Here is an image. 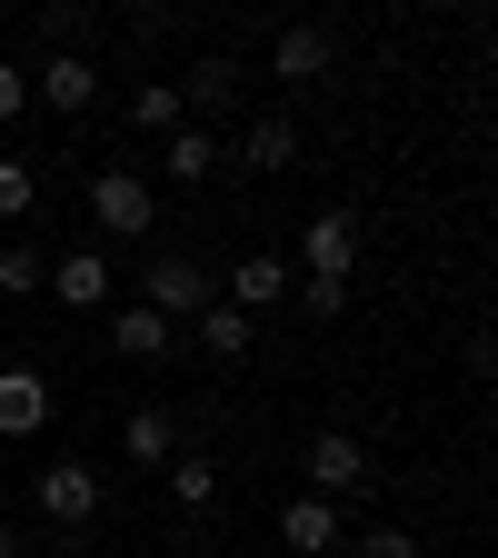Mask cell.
Here are the masks:
<instances>
[{
	"mask_svg": "<svg viewBox=\"0 0 498 558\" xmlns=\"http://www.w3.org/2000/svg\"><path fill=\"white\" fill-rule=\"evenodd\" d=\"M40 519L50 529H90L100 519V469L90 459H50L40 469Z\"/></svg>",
	"mask_w": 498,
	"mask_h": 558,
	"instance_id": "277c9868",
	"label": "cell"
},
{
	"mask_svg": "<svg viewBox=\"0 0 498 558\" xmlns=\"http://www.w3.org/2000/svg\"><path fill=\"white\" fill-rule=\"evenodd\" d=\"M279 300H290V259H279V250H250V259L230 269V310L259 319V310H279Z\"/></svg>",
	"mask_w": 498,
	"mask_h": 558,
	"instance_id": "ba28073f",
	"label": "cell"
},
{
	"mask_svg": "<svg viewBox=\"0 0 498 558\" xmlns=\"http://www.w3.org/2000/svg\"><path fill=\"white\" fill-rule=\"evenodd\" d=\"M50 409H60V399H50L40 369H0V439H40Z\"/></svg>",
	"mask_w": 498,
	"mask_h": 558,
	"instance_id": "52a82bcc",
	"label": "cell"
},
{
	"mask_svg": "<svg viewBox=\"0 0 498 558\" xmlns=\"http://www.w3.org/2000/svg\"><path fill=\"white\" fill-rule=\"evenodd\" d=\"M0 558H21V538H11V529H0Z\"/></svg>",
	"mask_w": 498,
	"mask_h": 558,
	"instance_id": "484cf974",
	"label": "cell"
},
{
	"mask_svg": "<svg viewBox=\"0 0 498 558\" xmlns=\"http://www.w3.org/2000/svg\"><path fill=\"white\" fill-rule=\"evenodd\" d=\"M160 170H170V180H190V190H199V180H209V170H220V130H209V120H180V130H170V140H160Z\"/></svg>",
	"mask_w": 498,
	"mask_h": 558,
	"instance_id": "9c48e42d",
	"label": "cell"
},
{
	"mask_svg": "<svg viewBox=\"0 0 498 558\" xmlns=\"http://www.w3.org/2000/svg\"><path fill=\"white\" fill-rule=\"evenodd\" d=\"M300 259H309V279H349L360 269V220H349V209H319L300 230Z\"/></svg>",
	"mask_w": 498,
	"mask_h": 558,
	"instance_id": "8992f818",
	"label": "cell"
},
{
	"mask_svg": "<svg viewBox=\"0 0 498 558\" xmlns=\"http://www.w3.org/2000/svg\"><path fill=\"white\" fill-rule=\"evenodd\" d=\"M279 538H290L300 558H329L339 548V509L329 499H290V509H279Z\"/></svg>",
	"mask_w": 498,
	"mask_h": 558,
	"instance_id": "8fae6325",
	"label": "cell"
},
{
	"mask_svg": "<svg viewBox=\"0 0 498 558\" xmlns=\"http://www.w3.org/2000/svg\"><path fill=\"white\" fill-rule=\"evenodd\" d=\"M21 110H31V70H21V60H0V130H11Z\"/></svg>",
	"mask_w": 498,
	"mask_h": 558,
	"instance_id": "cb8c5ba5",
	"label": "cell"
},
{
	"mask_svg": "<svg viewBox=\"0 0 498 558\" xmlns=\"http://www.w3.org/2000/svg\"><path fill=\"white\" fill-rule=\"evenodd\" d=\"M31 199H40V170L31 160H0V220H21Z\"/></svg>",
	"mask_w": 498,
	"mask_h": 558,
	"instance_id": "44dd1931",
	"label": "cell"
},
{
	"mask_svg": "<svg viewBox=\"0 0 498 558\" xmlns=\"http://www.w3.org/2000/svg\"><path fill=\"white\" fill-rule=\"evenodd\" d=\"M110 339H120V360L150 369V360H170V339H180V329H170L160 310H120V319H110Z\"/></svg>",
	"mask_w": 498,
	"mask_h": 558,
	"instance_id": "9a60e30c",
	"label": "cell"
},
{
	"mask_svg": "<svg viewBox=\"0 0 498 558\" xmlns=\"http://www.w3.org/2000/svg\"><path fill=\"white\" fill-rule=\"evenodd\" d=\"M31 100H50V110H90V100H100V60H90V50H40Z\"/></svg>",
	"mask_w": 498,
	"mask_h": 558,
	"instance_id": "5b68a950",
	"label": "cell"
},
{
	"mask_svg": "<svg viewBox=\"0 0 498 558\" xmlns=\"http://www.w3.org/2000/svg\"><path fill=\"white\" fill-rule=\"evenodd\" d=\"M300 310H309V319H339V310H349V279H300Z\"/></svg>",
	"mask_w": 498,
	"mask_h": 558,
	"instance_id": "603a6c76",
	"label": "cell"
},
{
	"mask_svg": "<svg viewBox=\"0 0 498 558\" xmlns=\"http://www.w3.org/2000/svg\"><path fill=\"white\" fill-rule=\"evenodd\" d=\"M0 290H11V300H31V290H40V250H31V240L0 250Z\"/></svg>",
	"mask_w": 498,
	"mask_h": 558,
	"instance_id": "ffe728a7",
	"label": "cell"
},
{
	"mask_svg": "<svg viewBox=\"0 0 498 558\" xmlns=\"http://www.w3.org/2000/svg\"><path fill=\"white\" fill-rule=\"evenodd\" d=\"M269 70H279V81H319V70H329V31L319 21H290V31L269 40Z\"/></svg>",
	"mask_w": 498,
	"mask_h": 558,
	"instance_id": "30bf717a",
	"label": "cell"
},
{
	"mask_svg": "<svg viewBox=\"0 0 498 558\" xmlns=\"http://www.w3.org/2000/svg\"><path fill=\"white\" fill-rule=\"evenodd\" d=\"M90 220H100L110 240H150V230H160V199H150V180H139V170H100V180H90Z\"/></svg>",
	"mask_w": 498,
	"mask_h": 558,
	"instance_id": "3957f363",
	"label": "cell"
},
{
	"mask_svg": "<svg viewBox=\"0 0 498 558\" xmlns=\"http://www.w3.org/2000/svg\"><path fill=\"white\" fill-rule=\"evenodd\" d=\"M250 339H259V319H240L230 300L199 310V349H209V360H250Z\"/></svg>",
	"mask_w": 498,
	"mask_h": 558,
	"instance_id": "2e32d148",
	"label": "cell"
},
{
	"mask_svg": "<svg viewBox=\"0 0 498 558\" xmlns=\"http://www.w3.org/2000/svg\"><path fill=\"white\" fill-rule=\"evenodd\" d=\"M180 558H220V548H180Z\"/></svg>",
	"mask_w": 498,
	"mask_h": 558,
	"instance_id": "4316f807",
	"label": "cell"
},
{
	"mask_svg": "<svg viewBox=\"0 0 498 558\" xmlns=\"http://www.w3.org/2000/svg\"><path fill=\"white\" fill-rule=\"evenodd\" d=\"M50 290H60L70 310H100V300H110V259H100V250H70V259L50 269Z\"/></svg>",
	"mask_w": 498,
	"mask_h": 558,
	"instance_id": "4fadbf2b",
	"label": "cell"
},
{
	"mask_svg": "<svg viewBox=\"0 0 498 558\" xmlns=\"http://www.w3.org/2000/svg\"><path fill=\"white\" fill-rule=\"evenodd\" d=\"M240 160H250V170H269V180H279V170H300V130L279 120V110H269V120H250V140H240Z\"/></svg>",
	"mask_w": 498,
	"mask_h": 558,
	"instance_id": "5bb4252c",
	"label": "cell"
},
{
	"mask_svg": "<svg viewBox=\"0 0 498 558\" xmlns=\"http://www.w3.org/2000/svg\"><path fill=\"white\" fill-rule=\"evenodd\" d=\"M120 459H139V469H170V459H180V429H170V409H130V429H120Z\"/></svg>",
	"mask_w": 498,
	"mask_h": 558,
	"instance_id": "7c38bea8",
	"label": "cell"
},
{
	"mask_svg": "<svg viewBox=\"0 0 498 558\" xmlns=\"http://www.w3.org/2000/svg\"><path fill=\"white\" fill-rule=\"evenodd\" d=\"M180 100H190V110H220V100H240V60H230V50H209V60L190 70V81H180Z\"/></svg>",
	"mask_w": 498,
	"mask_h": 558,
	"instance_id": "e0dca14e",
	"label": "cell"
},
{
	"mask_svg": "<svg viewBox=\"0 0 498 558\" xmlns=\"http://www.w3.org/2000/svg\"><path fill=\"white\" fill-rule=\"evenodd\" d=\"M170 499H180V509H209V499H220V469H209L199 449H190V459H170Z\"/></svg>",
	"mask_w": 498,
	"mask_h": 558,
	"instance_id": "d6986e66",
	"label": "cell"
},
{
	"mask_svg": "<svg viewBox=\"0 0 498 558\" xmlns=\"http://www.w3.org/2000/svg\"><path fill=\"white\" fill-rule=\"evenodd\" d=\"M81 31H90V11H70V0L40 11V50H81Z\"/></svg>",
	"mask_w": 498,
	"mask_h": 558,
	"instance_id": "7402d4cb",
	"label": "cell"
},
{
	"mask_svg": "<svg viewBox=\"0 0 498 558\" xmlns=\"http://www.w3.org/2000/svg\"><path fill=\"white\" fill-rule=\"evenodd\" d=\"M360 558H418V538H409V529H369V538H360Z\"/></svg>",
	"mask_w": 498,
	"mask_h": 558,
	"instance_id": "d4e9b609",
	"label": "cell"
},
{
	"mask_svg": "<svg viewBox=\"0 0 498 558\" xmlns=\"http://www.w3.org/2000/svg\"><path fill=\"white\" fill-rule=\"evenodd\" d=\"M369 488H379V469H369V449L360 439H349V429H319L309 439V499H369Z\"/></svg>",
	"mask_w": 498,
	"mask_h": 558,
	"instance_id": "6da1fadb",
	"label": "cell"
},
{
	"mask_svg": "<svg viewBox=\"0 0 498 558\" xmlns=\"http://www.w3.org/2000/svg\"><path fill=\"white\" fill-rule=\"evenodd\" d=\"M139 310H160V319H199L209 310V269L190 250H150V269H139Z\"/></svg>",
	"mask_w": 498,
	"mask_h": 558,
	"instance_id": "7a4b0ae2",
	"label": "cell"
},
{
	"mask_svg": "<svg viewBox=\"0 0 498 558\" xmlns=\"http://www.w3.org/2000/svg\"><path fill=\"white\" fill-rule=\"evenodd\" d=\"M130 120H139V130H160V140H170V130L190 120V100H180V81H150V90H139V100H130Z\"/></svg>",
	"mask_w": 498,
	"mask_h": 558,
	"instance_id": "ac0fdd59",
	"label": "cell"
}]
</instances>
